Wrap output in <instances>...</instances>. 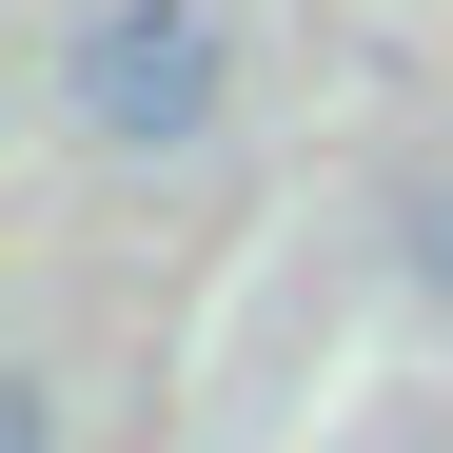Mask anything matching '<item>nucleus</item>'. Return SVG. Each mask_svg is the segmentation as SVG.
Returning <instances> with one entry per match:
<instances>
[{"label": "nucleus", "instance_id": "f03ea898", "mask_svg": "<svg viewBox=\"0 0 453 453\" xmlns=\"http://www.w3.org/2000/svg\"><path fill=\"white\" fill-rule=\"evenodd\" d=\"M414 276H453V178H434V197H414Z\"/></svg>", "mask_w": 453, "mask_h": 453}, {"label": "nucleus", "instance_id": "f257e3e1", "mask_svg": "<svg viewBox=\"0 0 453 453\" xmlns=\"http://www.w3.org/2000/svg\"><path fill=\"white\" fill-rule=\"evenodd\" d=\"M59 99H80V138H99V158H197V138H217V99H237V59H217V20H197V0H99V20L59 40Z\"/></svg>", "mask_w": 453, "mask_h": 453}]
</instances>
